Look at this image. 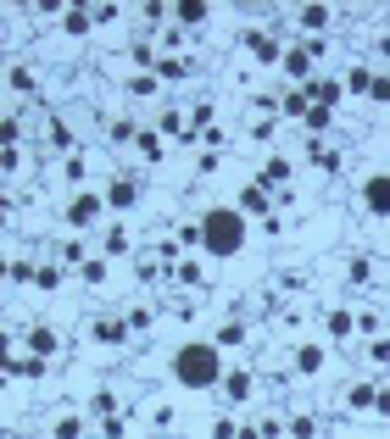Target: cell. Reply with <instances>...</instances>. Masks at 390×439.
<instances>
[{
  "instance_id": "cell-1",
  "label": "cell",
  "mask_w": 390,
  "mask_h": 439,
  "mask_svg": "<svg viewBox=\"0 0 390 439\" xmlns=\"http://www.w3.org/2000/svg\"><path fill=\"white\" fill-rule=\"evenodd\" d=\"M173 378H178L184 389H218V384L229 378V372H223V351L207 345V339L178 345V351H173Z\"/></svg>"
},
{
  "instance_id": "cell-18",
  "label": "cell",
  "mask_w": 390,
  "mask_h": 439,
  "mask_svg": "<svg viewBox=\"0 0 390 439\" xmlns=\"http://www.w3.org/2000/svg\"><path fill=\"white\" fill-rule=\"evenodd\" d=\"M11 89H34V73L28 67H11Z\"/></svg>"
},
{
  "instance_id": "cell-17",
  "label": "cell",
  "mask_w": 390,
  "mask_h": 439,
  "mask_svg": "<svg viewBox=\"0 0 390 439\" xmlns=\"http://www.w3.org/2000/svg\"><path fill=\"white\" fill-rule=\"evenodd\" d=\"M62 22H67V34H84V28H89V17H84V11H67Z\"/></svg>"
},
{
  "instance_id": "cell-3",
  "label": "cell",
  "mask_w": 390,
  "mask_h": 439,
  "mask_svg": "<svg viewBox=\"0 0 390 439\" xmlns=\"http://www.w3.org/2000/svg\"><path fill=\"white\" fill-rule=\"evenodd\" d=\"M363 206H368L374 217H390V173H374V178L363 184Z\"/></svg>"
},
{
  "instance_id": "cell-4",
  "label": "cell",
  "mask_w": 390,
  "mask_h": 439,
  "mask_svg": "<svg viewBox=\"0 0 390 439\" xmlns=\"http://www.w3.org/2000/svg\"><path fill=\"white\" fill-rule=\"evenodd\" d=\"M95 212H100V201H95V195H78L73 206H67V222H73V228H89Z\"/></svg>"
},
{
  "instance_id": "cell-7",
  "label": "cell",
  "mask_w": 390,
  "mask_h": 439,
  "mask_svg": "<svg viewBox=\"0 0 390 439\" xmlns=\"http://www.w3.org/2000/svg\"><path fill=\"white\" fill-rule=\"evenodd\" d=\"M178 22H184V28L207 22V6H201V0H184V6H178Z\"/></svg>"
},
{
  "instance_id": "cell-8",
  "label": "cell",
  "mask_w": 390,
  "mask_h": 439,
  "mask_svg": "<svg viewBox=\"0 0 390 439\" xmlns=\"http://www.w3.org/2000/svg\"><path fill=\"white\" fill-rule=\"evenodd\" d=\"M251 50H256L262 62H279V45H273V34H251Z\"/></svg>"
},
{
  "instance_id": "cell-19",
  "label": "cell",
  "mask_w": 390,
  "mask_h": 439,
  "mask_svg": "<svg viewBox=\"0 0 390 439\" xmlns=\"http://www.w3.org/2000/svg\"><path fill=\"white\" fill-rule=\"evenodd\" d=\"M240 339H245V328H240V323H229V328L218 334V345H240Z\"/></svg>"
},
{
  "instance_id": "cell-12",
  "label": "cell",
  "mask_w": 390,
  "mask_h": 439,
  "mask_svg": "<svg viewBox=\"0 0 390 439\" xmlns=\"http://www.w3.org/2000/svg\"><path fill=\"white\" fill-rule=\"evenodd\" d=\"M106 201H112V206H134V184H129V178H123V184H112V195H106Z\"/></svg>"
},
{
  "instance_id": "cell-9",
  "label": "cell",
  "mask_w": 390,
  "mask_h": 439,
  "mask_svg": "<svg viewBox=\"0 0 390 439\" xmlns=\"http://www.w3.org/2000/svg\"><path fill=\"white\" fill-rule=\"evenodd\" d=\"M240 212L262 217V212H268V195H262V189H245V195H240Z\"/></svg>"
},
{
  "instance_id": "cell-15",
  "label": "cell",
  "mask_w": 390,
  "mask_h": 439,
  "mask_svg": "<svg viewBox=\"0 0 390 439\" xmlns=\"http://www.w3.org/2000/svg\"><path fill=\"white\" fill-rule=\"evenodd\" d=\"M307 128H312V134H323V128H329V106H312V112H307Z\"/></svg>"
},
{
  "instance_id": "cell-20",
  "label": "cell",
  "mask_w": 390,
  "mask_h": 439,
  "mask_svg": "<svg viewBox=\"0 0 390 439\" xmlns=\"http://www.w3.org/2000/svg\"><path fill=\"white\" fill-rule=\"evenodd\" d=\"M56 439H78V417H62V423H56Z\"/></svg>"
},
{
  "instance_id": "cell-6",
  "label": "cell",
  "mask_w": 390,
  "mask_h": 439,
  "mask_svg": "<svg viewBox=\"0 0 390 439\" xmlns=\"http://www.w3.org/2000/svg\"><path fill=\"white\" fill-rule=\"evenodd\" d=\"M223 389H229V400H251V378H245V372H229Z\"/></svg>"
},
{
  "instance_id": "cell-16",
  "label": "cell",
  "mask_w": 390,
  "mask_h": 439,
  "mask_svg": "<svg viewBox=\"0 0 390 439\" xmlns=\"http://www.w3.org/2000/svg\"><path fill=\"white\" fill-rule=\"evenodd\" d=\"M285 73L301 78V73H307V56H301V50H290V56H285Z\"/></svg>"
},
{
  "instance_id": "cell-2",
  "label": "cell",
  "mask_w": 390,
  "mask_h": 439,
  "mask_svg": "<svg viewBox=\"0 0 390 439\" xmlns=\"http://www.w3.org/2000/svg\"><path fill=\"white\" fill-rule=\"evenodd\" d=\"M201 250L207 256H240L245 250V212H234V206H212V212H201Z\"/></svg>"
},
{
  "instance_id": "cell-13",
  "label": "cell",
  "mask_w": 390,
  "mask_h": 439,
  "mask_svg": "<svg viewBox=\"0 0 390 439\" xmlns=\"http://www.w3.org/2000/svg\"><path fill=\"white\" fill-rule=\"evenodd\" d=\"M312 95H318L323 106H340V83H312Z\"/></svg>"
},
{
  "instance_id": "cell-11",
  "label": "cell",
  "mask_w": 390,
  "mask_h": 439,
  "mask_svg": "<svg viewBox=\"0 0 390 439\" xmlns=\"http://www.w3.org/2000/svg\"><path fill=\"white\" fill-rule=\"evenodd\" d=\"M301 28H312V34L329 28V11H323V6H307V11H301Z\"/></svg>"
},
{
  "instance_id": "cell-14",
  "label": "cell",
  "mask_w": 390,
  "mask_h": 439,
  "mask_svg": "<svg viewBox=\"0 0 390 439\" xmlns=\"http://www.w3.org/2000/svg\"><path fill=\"white\" fill-rule=\"evenodd\" d=\"M290 178V161H268V173H262V184H285Z\"/></svg>"
},
{
  "instance_id": "cell-10",
  "label": "cell",
  "mask_w": 390,
  "mask_h": 439,
  "mask_svg": "<svg viewBox=\"0 0 390 439\" xmlns=\"http://www.w3.org/2000/svg\"><path fill=\"white\" fill-rule=\"evenodd\" d=\"M296 367H301V372H318V367H323V351H318V345H301V351H296Z\"/></svg>"
},
{
  "instance_id": "cell-5",
  "label": "cell",
  "mask_w": 390,
  "mask_h": 439,
  "mask_svg": "<svg viewBox=\"0 0 390 439\" xmlns=\"http://www.w3.org/2000/svg\"><path fill=\"white\" fill-rule=\"evenodd\" d=\"M28 351H34L39 362H45V356H56V334H51V328H34V334H28Z\"/></svg>"
}]
</instances>
